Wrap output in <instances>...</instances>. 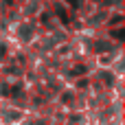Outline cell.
Listing matches in <instances>:
<instances>
[{
    "instance_id": "obj_1",
    "label": "cell",
    "mask_w": 125,
    "mask_h": 125,
    "mask_svg": "<svg viewBox=\"0 0 125 125\" xmlns=\"http://www.w3.org/2000/svg\"><path fill=\"white\" fill-rule=\"evenodd\" d=\"M112 35H114L116 40H123V31H112Z\"/></svg>"
},
{
    "instance_id": "obj_2",
    "label": "cell",
    "mask_w": 125,
    "mask_h": 125,
    "mask_svg": "<svg viewBox=\"0 0 125 125\" xmlns=\"http://www.w3.org/2000/svg\"><path fill=\"white\" fill-rule=\"evenodd\" d=\"M68 2H70L73 7H79V0H68Z\"/></svg>"
}]
</instances>
